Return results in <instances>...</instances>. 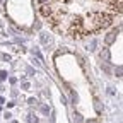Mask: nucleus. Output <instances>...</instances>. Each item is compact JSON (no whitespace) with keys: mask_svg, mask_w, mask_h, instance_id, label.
I'll use <instances>...</instances> for the list:
<instances>
[{"mask_svg":"<svg viewBox=\"0 0 123 123\" xmlns=\"http://www.w3.org/2000/svg\"><path fill=\"white\" fill-rule=\"evenodd\" d=\"M5 101H4V98H0V104H4Z\"/></svg>","mask_w":123,"mask_h":123,"instance_id":"obj_12","label":"nucleus"},{"mask_svg":"<svg viewBox=\"0 0 123 123\" xmlns=\"http://www.w3.org/2000/svg\"><path fill=\"white\" fill-rule=\"evenodd\" d=\"M0 91H2V86H0Z\"/></svg>","mask_w":123,"mask_h":123,"instance_id":"obj_13","label":"nucleus"},{"mask_svg":"<svg viewBox=\"0 0 123 123\" xmlns=\"http://www.w3.org/2000/svg\"><path fill=\"white\" fill-rule=\"evenodd\" d=\"M96 44H98V43H96L94 39H92V41L89 43V46H87V50H91V51H94V50H96Z\"/></svg>","mask_w":123,"mask_h":123,"instance_id":"obj_5","label":"nucleus"},{"mask_svg":"<svg viewBox=\"0 0 123 123\" xmlns=\"http://www.w3.org/2000/svg\"><path fill=\"white\" fill-rule=\"evenodd\" d=\"M50 2H53V0H39V4H50Z\"/></svg>","mask_w":123,"mask_h":123,"instance_id":"obj_10","label":"nucleus"},{"mask_svg":"<svg viewBox=\"0 0 123 123\" xmlns=\"http://www.w3.org/2000/svg\"><path fill=\"white\" fill-rule=\"evenodd\" d=\"M39 12H41V15H43V17H50V15L53 14V7H51L50 4H41Z\"/></svg>","mask_w":123,"mask_h":123,"instance_id":"obj_3","label":"nucleus"},{"mask_svg":"<svg viewBox=\"0 0 123 123\" xmlns=\"http://www.w3.org/2000/svg\"><path fill=\"white\" fill-rule=\"evenodd\" d=\"M75 123H84V121H82V116H80L79 113H75Z\"/></svg>","mask_w":123,"mask_h":123,"instance_id":"obj_7","label":"nucleus"},{"mask_svg":"<svg viewBox=\"0 0 123 123\" xmlns=\"http://www.w3.org/2000/svg\"><path fill=\"white\" fill-rule=\"evenodd\" d=\"M94 108H96L98 113H101V103H99V99H94Z\"/></svg>","mask_w":123,"mask_h":123,"instance_id":"obj_6","label":"nucleus"},{"mask_svg":"<svg viewBox=\"0 0 123 123\" xmlns=\"http://www.w3.org/2000/svg\"><path fill=\"white\" fill-rule=\"evenodd\" d=\"M118 33H120V27L113 29L111 33H108V34H106V38H104V43H106V44H113V43L116 41V36H118Z\"/></svg>","mask_w":123,"mask_h":123,"instance_id":"obj_2","label":"nucleus"},{"mask_svg":"<svg viewBox=\"0 0 123 123\" xmlns=\"http://www.w3.org/2000/svg\"><path fill=\"white\" fill-rule=\"evenodd\" d=\"M86 123H99V120H89V121H86Z\"/></svg>","mask_w":123,"mask_h":123,"instance_id":"obj_11","label":"nucleus"},{"mask_svg":"<svg viewBox=\"0 0 123 123\" xmlns=\"http://www.w3.org/2000/svg\"><path fill=\"white\" fill-rule=\"evenodd\" d=\"M99 56H101V60H104V62H108V60H110V51H108L106 48L99 53Z\"/></svg>","mask_w":123,"mask_h":123,"instance_id":"obj_4","label":"nucleus"},{"mask_svg":"<svg viewBox=\"0 0 123 123\" xmlns=\"http://www.w3.org/2000/svg\"><path fill=\"white\" fill-rule=\"evenodd\" d=\"M5 79H7V72L2 70V72H0V80H5Z\"/></svg>","mask_w":123,"mask_h":123,"instance_id":"obj_9","label":"nucleus"},{"mask_svg":"<svg viewBox=\"0 0 123 123\" xmlns=\"http://www.w3.org/2000/svg\"><path fill=\"white\" fill-rule=\"evenodd\" d=\"M96 2H101V0H96Z\"/></svg>","mask_w":123,"mask_h":123,"instance_id":"obj_14","label":"nucleus"},{"mask_svg":"<svg viewBox=\"0 0 123 123\" xmlns=\"http://www.w3.org/2000/svg\"><path fill=\"white\" fill-rule=\"evenodd\" d=\"M41 41H43V43H48V41H50V36H46V34L43 33V34H41Z\"/></svg>","mask_w":123,"mask_h":123,"instance_id":"obj_8","label":"nucleus"},{"mask_svg":"<svg viewBox=\"0 0 123 123\" xmlns=\"http://www.w3.org/2000/svg\"><path fill=\"white\" fill-rule=\"evenodd\" d=\"M115 19L113 14H108V12H89L87 14V21H89V27H86L87 34L89 33H94V31L99 29H106Z\"/></svg>","mask_w":123,"mask_h":123,"instance_id":"obj_1","label":"nucleus"}]
</instances>
